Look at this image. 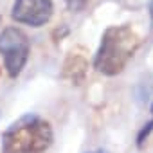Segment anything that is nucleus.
<instances>
[{
    "label": "nucleus",
    "mask_w": 153,
    "mask_h": 153,
    "mask_svg": "<svg viewBox=\"0 0 153 153\" xmlns=\"http://www.w3.org/2000/svg\"><path fill=\"white\" fill-rule=\"evenodd\" d=\"M140 45L139 34L130 25H110L103 36L94 58V68L105 76L121 74Z\"/></svg>",
    "instance_id": "nucleus-1"
},
{
    "label": "nucleus",
    "mask_w": 153,
    "mask_h": 153,
    "mask_svg": "<svg viewBox=\"0 0 153 153\" xmlns=\"http://www.w3.org/2000/svg\"><path fill=\"white\" fill-rule=\"evenodd\" d=\"M54 140L49 121L24 115L2 133V153H45Z\"/></svg>",
    "instance_id": "nucleus-2"
},
{
    "label": "nucleus",
    "mask_w": 153,
    "mask_h": 153,
    "mask_svg": "<svg viewBox=\"0 0 153 153\" xmlns=\"http://www.w3.org/2000/svg\"><path fill=\"white\" fill-rule=\"evenodd\" d=\"M0 54L9 78H18L31 54V43L25 33L18 27H6L0 33Z\"/></svg>",
    "instance_id": "nucleus-3"
},
{
    "label": "nucleus",
    "mask_w": 153,
    "mask_h": 153,
    "mask_svg": "<svg viewBox=\"0 0 153 153\" xmlns=\"http://www.w3.org/2000/svg\"><path fill=\"white\" fill-rule=\"evenodd\" d=\"M54 13L52 0H15L11 16L18 24H25L31 27L45 25Z\"/></svg>",
    "instance_id": "nucleus-4"
},
{
    "label": "nucleus",
    "mask_w": 153,
    "mask_h": 153,
    "mask_svg": "<svg viewBox=\"0 0 153 153\" xmlns=\"http://www.w3.org/2000/svg\"><path fill=\"white\" fill-rule=\"evenodd\" d=\"M87 70H88V59L85 52L79 49H72L65 58L61 76L72 85H81L87 78Z\"/></svg>",
    "instance_id": "nucleus-5"
},
{
    "label": "nucleus",
    "mask_w": 153,
    "mask_h": 153,
    "mask_svg": "<svg viewBox=\"0 0 153 153\" xmlns=\"http://www.w3.org/2000/svg\"><path fill=\"white\" fill-rule=\"evenodd\" d=\"M88 4H90V0H65L67 9L72 11V13H79V11H83Z\"/></svg>",
    "instance_id": "nucleus-6"
},
{
    "label": "nucleus",
    "mask_w": 153,
    "mask_h": 153,
    "mask_svg": "<svg viewBox=\"0 0 153 153\" xmlns=\"http://www.w3.org/2000/svg\"><path fill=\"white\" fill-rule=\"evenodd\" d=\"M153 130V121H149L148 124H144V128L140 130V133H139V137H137V144L139 146H142V142H144V139L149 135V131Z\"/></svg>",
    "instance_id": "nucleus-7"
},
{
    "label": "nucleus",
    "mask_w": 153,
    "mask_h": 153,
    "mask_svg": "<svg viewBox=\"0 0 153 153\" xmlns=\"http://www.w3.org/2000/svg\"><path fill=\"white\" fill-rule=\"evenodd\" d=\"M149 20H151V31H153V0L149 2Z\"/></svg>",
    "instance_id": "nucleus-8"
},
{
    "label": "nucleus",
    "mask_w": 153,
    "mask_h": 153,
    "mask_svg": "<svg viewBox=\"0 0 153 153\" xmlns=\"http://www.w3.org/2000/svg\"><path fill=\"white\" fill-rule=\"evenodd\" d=\"M92 153H106V151H103V149H97V151H92Z\"/></svg>",
    "instance_id": "nucleus-9"
},
{
    "label": "nucleus",
    "mask_w": 153,
    "mask_h": 153,
    "mask_svg": "<svg viewBox=\"0 0 153 153\" xmlns=\"http://www.w3.org/2000/svg\"><path fill=\"white\" fill-rule=\"evenodd\" d=\"M0 24H2V15H0Z\"/></svg>",
    "instance_id": "nucleus-10"
},
{
    "label": "nucleus",
    "mask_w": 153,
    "mask_h": 153,
    "mask_svg": "<svg viewBox=\"0 0 153 153\" xmlns=\"http://www.w3.org/2000/svg\"><path fill=\"white\" fill-rule=\"evenodd\" d=\"M151 112H153V105H151Z\"/></svg>",
    "instance_id": "nucleus-11"
}]
</instances>
